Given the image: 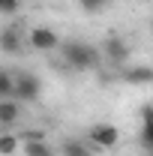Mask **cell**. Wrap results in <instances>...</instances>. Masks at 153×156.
<instances>
[{"instance_id": "6da1fadb", "label": "cell", "mask_w": 153, "mask_h": 156, "mask_svg": "<svg viewBox=\"0 0 153 156\" xmlns=\"http://www.w3.org/2000/svg\"><path fill=\"white\" fill-rule=\"evenodd\" d=\"M66 54V63L72 66V69H93V66H99V51H96L93 45H87V42H69L66 48H63Z\"/></svg>"}, {"instance_id": "7a4b0ae2", "label": "cell", "mask_w": 153, "mask_h": 156, "mask_svg": "<svg viewBox=\"0 0 153 156\" xmlns=\"http://www.w3.org/2000/svg\"><path fill=\"white\" fill-rule=\"evenodd\" d=\"M39 93H42V81L33 72H21L18 84H15V99H21V102H36Z\"/></svg>"}, {"instance_id": "3957f363", "label": "cell", "mask_w": 153, "mask_h": 156, "mask_svg": "<svg viewBox=\"0 0 153 156\" xmlns=\"http://www.w3.org/2000/svg\"><path fill=\"white\" fill-rule=\"evenodd\" d=\"M27 42H30L33 51H54V48L60 45L57 33H54L51 27H33V30L27 33Z\"/></svg>"}, {"instance_id": "277c9868", "label": "cell", "mask_w": 153, "mask_h": 156, "mask_svg": "<svg viewBox=\"0 0 153 156\" xmlns=\"http://www.w3.org/2000/svg\"><path fill=\"white\" fill-rule=\"evenodd\" d=\"M90 141H93L96 147H102V150H111V147H117V141H120V129L111 126V123H96L93 129H90Z\"/></svg>"}, {"instance_id": "5b68a950", "label": "cell", "mask_w": 153, "mask_h": 156, "mask_svg": "<svg viewBox=\"0 0 153 156\" xmlns=\"http://www.w3.org/2000/svg\"><path fill=\"white\" fill-rule=\"evenodd\" d=\"M102 54L111 60V63H123V60L129 57V45H126V39H120V36H108L105 39V45H102Z\"/></svg>"}, {"instance_id": "8992f818", "label": "cell", "mask_w": 153, "mask_h": 156, "mask_svg": "<svg viewBox=\"0 0 153 156\" xmlns=\"http://www.w3.org/2000/svg\"><path fill=\"white\" fill-rule=\"evenodd\" d=\"M141 144H144V150L153 153V105L141 108Z\"/></svg>"}, {"instance_id": "52a82bcc", "label": "cell", "mask_w": 153, "mask_h": 156, "mask_svg": "<svg viewBox=\"0 0 153 156\" xmlns=\"http://www.w3.org/2000/svg\"><path fill=\"white\" fill-rule=\"evenodd\" d=\"M123 78L129 84H153V69L150 66H132V69L123 72Z\"/></svg>"}, {"instance_id": "ba28073f", "label": "cell", "mask_w": 153, "mask_h": 156, "mask_svg": "<svg viewBox=\"0 0 153 156\" xmlns=\"http://www.w3.org/2000/svg\"><path fill=\"white\" fill-rule=\"evenodd\" d=\"M15 120H18V102L0 99V123H3V126H12Z\"/></svg>"}, {"instance_id": "9c48e42d", "label": "cell", "mask_w": 153, "mask_h": 156, "mask_svg": "<svg viewBox=\"0 0 153 156\" xmlns=\"http://www.w3.org/2000/svg\"><path fill=\"white\" fill-rule=\"evenodd\" d=\"M0 48H3L6 54H18V51H21V42H18V36H15V30H3Z\"/></svg>"}, {"instance_id": "30bf717a", "label": "cell", "mask_w": 153, "mask_h": 156, "mask_svg": "<svg viewBox=\"0 0 153 156\" xmlns=\"http://www.w3.org/2000/svg\"><path fill=\"white\" fill-rule=\"evenodd\" d=\"M15 84L18 78H12L9 72H0V99H15Z\"/></svg>"}, {"instance_id": "8fae6325", "label": "cell", "mask_w": 153, "mask_h": 156, "mask_svg": "<svg viewBox=\"0 0 153 156\" xmlns=\"http://www.w3.org/2000/svg\"><path fill=\"white\" fill-rule=\"evenodd\" d=\"M24 153L27 156H51V147L45 144V138H36V141H24Z\"/></svg>"}, {"instance_id": "7c38bea8", "label": "cell", "mask_w": 153, "mask_h": 156, "mask_svg": "<svg viewBox=\"0 0 153 156\" xmlns=\"http://www.w3.org/2000/svg\"><path fill=\"white\" fill-rule=\"evenodd\" d=\"M18 144H21L18 135H9V132H6V135L0 138V153H3V156H12L15 150H18Z\"/></svg>"}, {"instance_id": "4fadbf2b", "label": "cell", "mask_w": 153, "mask_h": 156, "mask_svg": "<svg viewBox=\"0 0 153 156\" xmlns=\"http://www.w3.org/2000/svg\"><path fill=\"white\" fill-rule=\"evenodd\" d=\"M63 156H90V150L81 141H66L63 144Z\"/></svg>"}, {"instance_id": "5bb4252c", "label": "cell", "mask_w": 153, "mask_h": 156, "mask_svg": "<svg viewBox=\"0 0 153 156\" xmlns=\"http://www.w3.org/2000/svg\"><path fill=\"white\" fill-rule=\"evenodd\" d=\"M81 6H84L87 12H102V9H105V0H81Z\"/></svg>"}, {"instance_id": "9a60e30c", "label": "cell", "mask_w": 153, "mask_h": 156, "mask_svg": "<svg viewBox=\"0 0 153 156\" xmlns=\"http://www.w3.org/2000/svg\"><path fill=\"white\" fill-rule=\"evenodd\" d=\"M15 9H18V0H0V12L3 15H12Z\"/></svg>"}, {"instance_id": "2e32d148", "label": "cell", "mask_w": 153, "mask_h": 156, "mask_svg": "<svg viewBox=\"0 0 153 156\" xmlns=\"http://www.w3.org/2000/svg\"><path fill=\"white\" fill-rule=\"evenodd\" d=\"M150 27H153V21H150Z\"/></svg>"}, {"instance_id": "e0dca14e", "label": "cell", "mask_w": 153, "mask_h": 156, "mask_svg": "<svg viewBox=\"0 0 153 156\" xmlns=\"http://www.w3.org/2000/svg\"><path fill=\"white\" fill-rule=\"evenodd\" d=\"M150 156H153V153H150Z\"/></svg>"}]
</instances>
